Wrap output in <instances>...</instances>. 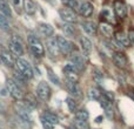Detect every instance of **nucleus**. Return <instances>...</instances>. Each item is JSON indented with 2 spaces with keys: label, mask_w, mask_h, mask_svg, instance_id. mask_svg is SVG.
Wrapping results in <instances>:
<instances>
[{
  "label": "nucleus",
  "mask_w": 134,
  "mask_h": 129,
  "mask_svg": "<svg viewBox=\"0 0 134 129\" xmlns=\"http://www.w3.org/2000/svg\"><path fill=\"white\" fill-rule=\"evenodd\" d=\"M15 67H16V72L20 73L21 75L25 79H27V80H30V79H32L33 76H34V72H33L32 66H31L30 62H28L27 60H25V59H23V58L16 59Z\"/></svg>",
  "instance_id": "1"
},
{
  "label": "nucleus",
  "mask_w": 134,
  "mask_h": 129,
  "mask_svg": "<svg viewBox=\"0 0 134 129\" xmlns=\"http://www.w3.org/2000/svg\"><path fill=\"white\" fill-rule=\"evenodd\" d=\"M28 45H30L31 51L33 52L35 56L38 58H42L45 55V47L42 45V42L40 41V39L35 35H28Z\"/></svg>",
  "instance_id": "2"
},
{
  "label": "nucleus",
  "mask_w": 134,
  "mask_h": 129,
  "mask_svg": "<svg viewBox=\"0 0 134 129\" xmlns=\"http://www.w3.org/2000/svg\"><path fill=\"white\" fill-rule=\"evenodd\" d=\"M55 40L59 46V49H60V53L65 54V55H69V54H72L75 51V46H74L73 42H72L71 40L66 39L63 35H58V37L55 38Z\"/></svg>",
  "instance_id": "3"
},
{
  "label": "nucleus",
  "mask_w": 134,
  "mask_h": 129,
  "mask_svg": "<svg viewBox=\"0 0 134 129\" xmlns=\"http://www.w3.org/2000/svg\"><path fill=\"white\" fill-rule=\"evenodd\" d=\"M6 88H7V92L9 93V95H11L14 100H16V101H19V100H21L24 97L23 89H21V87L13 79H8V80L6 81Z\"/></svg>",
  "instance_id": "4"
},
{
  "label": "nucleus",
  "mask_w": 134,
  "mask_h": 129,
  "mask_svg": "<svg viewBox=\"0 0 134 129\" xmlns=\"http://www.w3.org/2000/svg\"><path fill=\"white\" fill-rule=\"evenodd\" d=\"M59 15H60L61 20L65 21L67 24H75L78 22V15L74 12V9L69 8V7H63L59 9Z\"/></svg>",
  "instance_id": "5"
},
{
  "label": "nucleus",
  "mask_w": 134,
  "mask_h": 129,
  "mask_svg": "<svg viewBox=\"0 0 134 129\" xmlns=\"http://www.w3.org/2000/svg\"><path fill=\"white\" fill-rule=\"evenodd\" d=\"M9 49H11V53L13 55H16L18 58L24 55V46L20 38L16 37V35H13L11 38V40H9Z\"/></svg>",
  "instance_id": "6"
},
{
  "label": "nucleus",
  "mask_w": 134,
  "mask_h": 129,
  "mask_svg": "<svg viewBox=\"0 0 134 129\" xmlns=\"http://www.w3.org/2000/svg\"><path fill=\"white\" fill-rule=\"evenodd\" d=\"M51 95H52V90H51L49 85L46 81H41L37 87V96L41 101H48Z\"/></svg>",
  "instance_id": "7"
},
{
  "label": "nucleus",
  "mask_w": 134,
  "mask_h": 129,
  "mask_svg": "<svg viewBox=\"0 0 134 129\" xmlns=\"http://www.w3.org/2000/svg\"><path fill=\"white\" fill-rule=\"evenodd\" d=\"M113 11L116 18L120 19V20H124L127 16V5L124 0H114Z\"/></svg>",
  "instance_id": "8"
},
{
  "label": "nucleus",
  "mask_w": 134,
  "mask_h": 129,
  "mask_svg": "<svg viewBox=\"0 0 134 129\" xmlns=\"http://www.w3.org/2000/svg\"><path fill=\"white\" fill-rule=\"evenodd\" d=\"M93 12H94V6L91 1L88 0H83V1H80L78 7V13L80 14L83 18H91L93 15Z\"/></svg>",
  "instance_id": "9"
},
{
  "label": "nucleus",
  "mask_w": 134,
  "mask_h": 129,
  "mask_svg": "<svg viewBox=\"0 0 134 129\" xmlns=\"http://www.w3.org/2000/svg\"><path fill=\"white\" fill-rule=\"evenodd\" d=\"M46 48L47 52L49 54V58L52 59H57L60 55V49H59V46L57 44L55 38H48L46 40Z\"/></svg>",
  "instance_id": "10"
},
{
  "label": "nucleus",
  "mask_w": 134,
  "mask_h": 129,
  "mask_svg": "<svg viewBox=\"0 0 134 129\" xmlns=\"http://www.w3.org/2000/svg\"><path fill=\"white\" fill-rule=\"evenodd\" d=\"M112 61L120 69H126V67L128 66L127 56H126L122 52H114L113 56H112Z\"/></svg>",
  "instance_id": "11"
},
{
  "label": "nucleus",
  "mask_w": 134,
  "mask_h": 129,
  "mask_svg": "<svg viewBox=\"0 0 134 129\" xmlns=\"http://www.w3.org/2000/svg\"><path fill=\"white\" fill-rule=\"evenodd\" d=\"M71 63L74 64V67L76 68V71L79 73L85 71L86 68V59L81 54H72L71 56Z\"/></svg>",
  "instance_id": "12"
},
{
  "label": "nucleus",
  "mask_w": 134,
  "mask_h": 129,
  "mask_svg": "<svg viewBox=\"0 0 134 129\" xmlns=\"http://www.w3.org/2000/svg\"><path fill=\"white\" fill-rule=\"evenodd\" d=\"M0 59H1L2 63L7 67H14L15 66V61L16 59L14 58V55L11 53V52L6 51V49H2L0 52Z\"/></svg>",
  "instance_id": "13"
},
{
  "label": "nucleus",
  "mask_w": 134,
  "mask_h": 129,
  "mask_svg": "<svg viewBox=\"0 0 134 129\" xmlns=\"http://www.w3.org/2000/svg\"><path fill=\"white\" fill-rule=\"evenodd\" d=\"M38 31H39L40 35L45 38H51L54 34V27L51 24H46V22H41L38 25Z\"/></svg>",
  "instance_id": "14"
},
{
  "label": "nucleus",
  "mask_w": 134,
  "mask_h": 129,
  "mask_svg": "<svg viewBox=\"0 0 134 129\" xmlns=\"http://www.w3.org/2000/svg\"><path fill=\"white\" fill-rule=\"evenodd\" d=\"M79 41H80L81 49H82V52H83V54H85V56H88V55L91 54V52H92V49H93V44H92V41L90 40V38H88V37H85V35L80 37Z\"/></svg>",
  "instance_id": "15"
},
{
  "label": "nucleus",
  "mask_w": 134,
  "mask_h": 129,
  "mask_svg": "<svg viewBox=\"0 0 134 129\" xmlns=\"http://www.w3.org/2000/svg\"><path fill=\"white\" fill-rule=\"evenodd\" d=\"M114 39H115L116 41L124 47V48H128V47H131V45H132L131 41H130V39H128V35L126 34L125 32H122V31L115 32V34H114Z\"/></svg>",
  "instance_id": "16"
},
{
  "label": "nucleus",
  "mask_w": 134,
  "mask_h": 129,
  "mask_svg": "<svg viewBox=\"0 0 134 129\" xmlns=\"http://www.w3.org/2000/svg\"><path fill=\"white\" fill-rule=\"evenodd\" d=\"M81 26H82V30L83 32L86 33L87 35H90V37H94L95 34H97V31H98V26L95 22H93V21H83L82 24H81Z\"/></svg>",
  "instance_id": "17"
},
{
  "label": "nucleus",
  "mask_w": 134,
  "mask_h": 129,
  "mask_svg": "<svg viewBox=\"0 0 134 129\" xmlns=\"http://www.w3.org/2000/svg\"><path fill=\"white\" fill-rule=\"evenodd\" d=\"M23 8L28 15H34L37 12V4L33 0H23Z\"/></svg>",
  "instance_id": "18"
},
{
  "label": "nucleus",
  "mask_w": 134,
  "mask_h": 129,
  "mask_svg": "<svg viewBox=\"0 0 134 129\" xmlns=\"http://www.w3.org/2000/svg\"><path fill=\"white\" fill-rule=\"evenodd\" d=\"M99 30H100V32H101L106 38H111L112 35H113V33H114L113 27H112L111 24L104 22V21L99 24Z\"/></svg>",
  "instance_id": "19"
},
{
  "label": "nucleus",
  "mask_w": 134,
  "mask_h": 129,
  "mask_svg": "<svg viewBox=\"0 0 134 129\" xmlns=\"http://www.w3.org/2000/svg\"><path fill=\"white\" fill-rule=\"evenodd\" d=\"M25 104L30 109H34L35 107L38 106V102H37V97L34 96L33 94H27L25 95Z\"/></svg>",
  "instance_id": "20"
},
{
  "label": "nucleus",
  "mask_w": 134,
  "mask_h": 129,
  "mask_svg": "<svg viewBox=\"0 0 134 129\" xmlns=\"http://www.w3.org/2000/svg\"><path fill=\"white\" fill-rule=\"evenodd\" d=\"M100 18H101V20L104 21V22H111V21H114L113 20V14H112V11L109 8H104L101 11V13H100Z\"/></svg>",
  "instance_id": "21"
},
{
  "label": "nucleus",
  "mask_w": 134,
  "mask_h": 129,
  "mask_svg": "<svg viewBox=\"0 0 134 129\" xmlns=\"http://www.w3.org/2000/svg\"><path fill=\"white\" fill-rule=\"evenodd\" d=\"M0 13L4 14L5 16H8V18L12 16L11 7L8 6V4H7L5 0H0Z\"/></svg>",
  "instance_id": "22"
},
{
  "label": "nucleus",
  "mask_w": 134,
  "mask_h": 129,
  "mask_svg": "<svg viewBox=\"0 0 134 129\" xmlns=\"http://www.w3.org/2000/svg\"><path fill=\"white\" fill-rule=\"evenodd\" d=\"M42 118L45 119V120H47L49 123H52V125H57V123L59 122V119L58 116L55 115V114L51 113V112H45L44 114H42Z\"/></svg>",
  "instance_id": "23"
},
{
  "label": "nucleus",
  "mask_w": 134,
  "mask_h": 129,
  "mask_svg": "<svg viewBox=\"0 0 134 129\" xmlns=\"http://www.w3.org/2000/svg\"><path fill=\"white\" fill-rule=\"evenodd\" d=\"M61 30L64 31V33L67 35V37H71L73 38L74 35H75V28L72 26V24H67L65 22L63 25V27H61Z\"/></svg>",
  "instance_id": "24"
},
{
  "label": "nucleus",
  "mask_w": 134,
  "mask_h": 129,
  "mask_svg": "<svg viewBox=\"0 0 134 129\" xmlns=\"http://www.w3.org/2000/svg\"><path fill=\"white\" fill-rule=\"evenodd\" d=\"M87 95L91 100H100V97H101V93H100V90L95 87H91L87 92Z\"/></svg>",
  "instance_id": "25"
},
{
  "label": "nucleus",
  "mask_w": 134,
  "mask_h": 129,
  "mask_svg": "<svg viewBox=\"0 0 134 129\" xmlns=\"http://www.w3.org/2000/svg\"><path fill=\"white\" fill-rule=\"evenodd\" d=\"M74 127L76 129H90V123L86 120L75 119V120H74Z\"/></svg>",
  "instance_id": "26"
},
{
  "label": "nucleus",
  "mask_w": 134,
  "mask_h": 129,
  "mask_svg": "<svg viewBox=\"0 0 134 129\" xmlns=\"http://www.w3.org/2000/svg\"><path fill=\"white\" fill-rule=\"evenodd\" d=\"M0 30L5 31V32H7V31L9 30L8 19H7V16H5L4 14H1V13H0Z\"/></svg>",
  "instance_id": "27"
},
{
  "label": "nucleus",
  "mask_w": 134,
  "mask_h": 129,
  "mask_svg": "<svg viewBox=\"0 0 134 129\" xmlns=\"http://www.w3.org/2000/svg\"><path fill=\"white\" fill-rule=\"evenodd\" d=\"M47 74H48V79H49V81H51L52 83H54V85H57V86H60L61 83H60V79L58 78V76L54 74V72L52 71V69H47Z\"/></svg>",
  "instance_id": "28"
},
{
  "label": "nucleus",
  "mask_w": 134,
  "mask_h": 129,
  "mask_svg": "<svg viewBox=\"0 0 134 129\" xmlns=\"http://www.w3.org/2000/svg\"><path fill=\"white\" fill-rule=\"evenodd\" d=\"M90 118V114L86 109H80V110H76L75 112V119H80V120H88Z\"/></svg>",
  "instance_id": "29"
},
{
  "label": "nucleus",
  "mask_w": 134,
  "mask_h": 129,
  "mask_svg": "<svg viewBox=\"0 0 134 129\" xmlns=\"http://www.w3.org/2000/svg\"><path fill=\"white\" fill-rule=\"evenodd\" d=\"M66 102H67V107H68L69 112H71V113H75V112H76V107H78L75 100H74L73 97H68V99L66 100Z\"/></svg>",
  "instance_id": "30"
},
{
  "label": "nucleus",
  "mask_w": 134,
  "mask_h": 129,
  "mask_svg": "<svg viewBox=\"0 0 134 129\" xmlns=\"http://www.w3.org/2000/svg\"><path fill=\"white\" fill-rule=\"evenodd\" d=\"M13 80L15 81V82L18 83L19 86H24V85H25V82H26V80H27V79H25L23 75H21L20 73H18V72H16V73L14 74V79H13Z\"/></svg>",
  "instance_id": "31"
},
{
  "label": "nucleus",
  "mask_w": 134,
  "mask_h": 129,
  "mask_svg": "<svg viewBox=\"0 0 134 129\" xmlns=\"http://www.w3.org/2000/svg\"><path fill=\"white\" fill-rule=\"evenodd\" d=\"M40 121H41V125H42V128L44 129H54V125H52V123H49L47 120H45L44 118H40Z\"/></svg>",
  "instance_id": "32"
},
{
  "label": "nucleus",
  "mask_w": 134,
  "mask_h": 129,
  "mask_svg": "<svg viewBox=\"0 0 134 129\" xmlns=\"http://www.w3.org/2000/svg\"><path fill=\"white\" fill-rule=\"evenodd\" d=\"M127 35H128V39H130L131 44H133V45H134V28H133V27H130Z\"/></svg>",
  "instance_id": "33"
},
{
  "label": "nucleus",
  "mask_w": 134,
  "mask_h": 129,
  "mask_svg": "<svg viewBox=\"0 0 134 129\" xmlns=\"http://www.w3.org/2000/svg\"><path fill=\"white\" fill-rule=\"evenodd\" d=\"M95 122H97V123H101L102 122V116H98V118L95 119Z\"/></svg>",
  "instance_id": "34"
},
{
  "label": "nucleus",
  "mask_w": 134,
  "mask_h": 129,
  "mask_svg": "<svg viewBox=\"0 0 134 129\" xmlns=\"http://www.w3.org/2000/svg\"><path fill=\"white\" fill-rule=\"evenodd\" d=\"M67 129H76V128H75V127H74V128H73V127H68Z\"/></svg>",
  "instance_id": "35"
},
{
  "label": "nucleus",
  "mask_w": 134,
  "mask_h": 129,
  "mask_svg": "<svg viewBox=\"0 0 134 129\" xmlns=\"http://www.w3.org/2000/svg\"><path fill=\"white\" fill-rule=\"evenodd\" d=\"M133 129H134V128H133Z\"/></svg>",
  "instance_id": "36"
}]
</instances>
